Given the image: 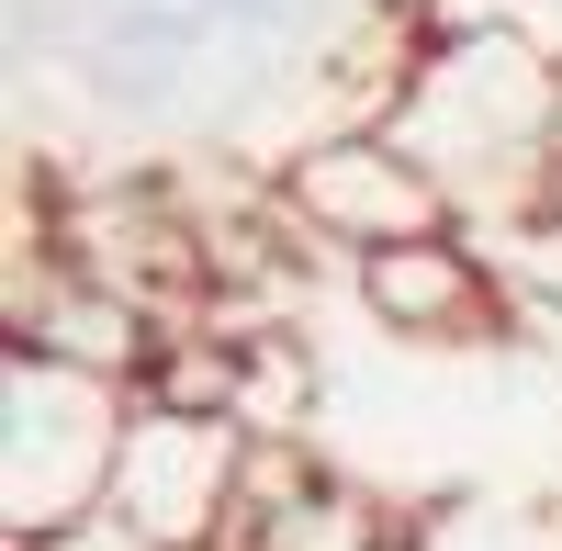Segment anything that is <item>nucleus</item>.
I'll use <instances>...</instances> for the list:
<instances>
[{
	"label": "nucleus",
	"mask_w": 562,
	"mask_h": 551,
	"mask_svg": "<svg viewBox=\"0 0 562 551\" xmlns=\"http://www.w3.org/2000/svg\"><path fill=\"white\" fill-rule=\"evenodd\" d=\"M124 428H135V383L0 349V529H12V551H57L102 529Z\"/></svg>",
	"instance_id": "nucleus-2"
},
{
	"label": "nucleus",
	"mask_w": 562,
	"mask_h": 551,
	"mask_svg": "<svg viewBox=\"0 0 562 551\" xmlns=\"http://www.w3.org/2000/svg\"><path fill=\"white\" fill-rule=\"evenodd\" d=\"M551 113H562V57H551L529 23L473 12V23L416 34L394 102L371 113V124L405 135V158L461 203V225H551L562 214Z\"/></svg>",
	"instance_id": "nucleus-1"
},
{
	"label": "nucleus",
	"mask_w": 562,
	"mask_h": 551,
	"mask_svg": "<svg viewBox=\"0 0 562 551\" xmlns=\"http://www.w3.org/2000/svg\"><path fill=\"white\" fill-rule=\"evenodd\" d=\"M360 304L383 315L394 338H439V349H484L518 327V293H506V270L484 259L473 225H450V237H416V248H383L349 270Z\"/></svg>",
	"instance_id": "nucleus-6"
},
{
	"label": "nucleus",
	"mask_w": 562,
	"mask_h": 551,
	"mask_svg": "<svg viewBox=\"0 0 562 551\" xmlns=\"http://www.w3.org/2000/svg\"><path fill=\"white\" fill-rule=\"evenodd\" d=\"M551 180H562V113H551Z\"/></svg>",
	"instance_id": "nucleus-7"
},
{
	"label": "nucleus",
	"mask_w": 562,
	"mask_h": 551,
	"mask_svg": "<svg viewBox=\"0 0 562 551\" xmlns=\"http://www.w3.org/2000/svg\"><path fill=\"white\" fill-rule=\"evenodd\" d=\"M281 214H293L315 248H338L349 270L383 259V248H416V237H450V225H461V203L405 158V135H383V124L315 135V147L281 169Z\"/></svg>",
	"instance_id": "nucleus-4"
},
{
	"label": "nucleus",
	"mask_w": 562,
	"mask_h": 551,
	"mask_svg": "<svg viewBox=\"0 0 562 551\" xmlns=\"http://www.w3.org/2000/svg\"><path fill=\"white\" fill-rule=\"evenodd\" d=\"M0 349H34V360H68V372H102V383H147L158 349H169V315L135 304L124 282L79 270L68 248H34L23 282H12V327Z\"/></svg>",
	"instance_id": "nucleus-5"
},
{
	"label": "nucleus",
	"mask_w": 562,
	"mask_h": 551,
	"mask_svg": "<svg viewBox=\"0 0 562 551\" xmlns=\"http://www.w3.org/2000/svg\"><path fill=\"white\" fill-rule=\"evenodd\" d=\"M248 450H259V439H248L237 417L135 394V428H124L102 529H124L135 551H225L237 495H248Z\"/></svg>",
	"instance_id": "nucleus-3"
}]
</instances>
